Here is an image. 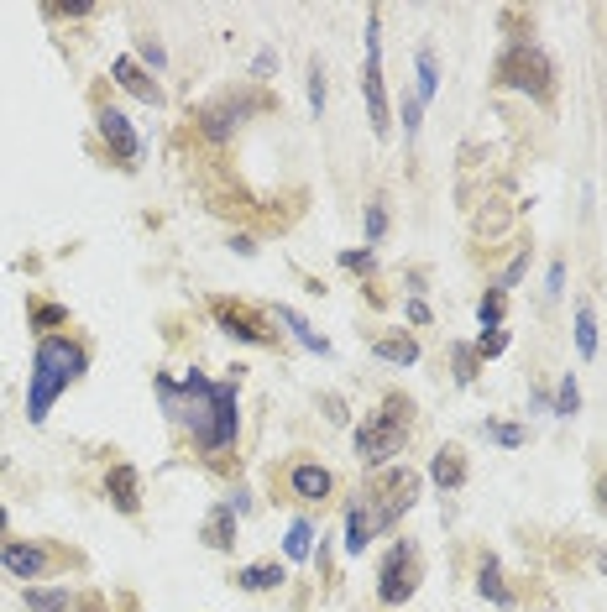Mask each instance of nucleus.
I'll return each instance as SVG.
<instances>
[{
  "label": "nucleus",
  "mask_w": 607,
  "mask_h": 612,
  "mask_svg": "<svg viewBox=\"0 0 607 612\" xmlns=\"http://www.w3.org/2000/svg\"><path fill=\"white\" fill-rule=\"evenodd\" d=\"M477 314H482V330H497V314H502V293H487V298H482V309H477Z\"/></svg>",
  "instance_id": "obj_31"
},
{
  "label": "nucleus",
  "mask_w": 607,
  "mask_h": 612,
  "mask_svg": "<svg viewBox=\"0 0 607 612\" xmlns=\"http://www.w3.org/2000/svg\"><path fill=\"white\" fill-rule=\"evenodd\" d=\"M524 273H529V252H518V257H513V267L502 273V283H497V293H502V288H513V283L524 278Z\"/></svg>",
  "instance_id": "obj_34"
},
{
  "label": "nucleus",
  "mask_w": 607,
  "mask_h": 612,
  "mask_svg": "<svg viewBox=\"0 0 607 612\" xmlns=\"http://www.w3.org/2000/svg\"><path fill=\"white\" fill-rule=\"evenodd\" d=\"M550 58L540 53L534 43H524V48H508V53L497 58V84H508V89H524V95H534V100H545L550 95Z\"/></svg>",
  "instance_id": "obj_4"
},
{
  "label": "nucleus",
  "mask_w": 607,
  "mask_h": 612,
  "mask_svg": "<svg viewBox=\"0 0 607 612\" xmlns=\"http://www.w3.org/2000/svg\"><path fill=\"white\" fill-rule=\"evenodd\" d=\"M555 408H560V419H571L576 408H581V392H576V377H565L560 392H555Z\"/></svg>",
  "instance_id": "obj_26"
},
{
  "label": "nucleus",
  "mask_w": 607,
  "mask_h": 612,
  "mask_svg": "<svg viewBox=\"0 0 607 612\" xmlns=\"http://www.w3.org/2000/svg\"><path fill=\"white\" fill-rule=\"evenodd\" d=\"M367 545H372V518H367V502L356 498L351 507H346V550L362 555Z\"/></svg>",
  "instance_id": "obj_13"
},
{
  "label": "nucleus",
  "mask_w": 607,
  "mask_h": 612,
  "mask_svg": "<svg viewBox=\"0 0 607 612\" xmlns=\"http://www.w3.org/2000/svg\"><path fill=\"white\" fill-rule=\"evenodd\" d=\"M293 492L309 498V502H320V498L335 492V476L325 471V466H293Z\"/></svg>",
  "instance_id": "obj_12"
},
{
  "label": "nucleus",
  "mask_w": 607,
  "mask_h": 612,
  "mask_svg": "<svg viewBox=\"0 0 607 612\" xmlns=\"http://www.w3.org/2000/svg\"><path fill=\"white\" fill-rule=\"evenodd\" d=\"M0 565H5L11 576H43V570H48V555H43L37 545H0Z\"/></svg>",
  "instance_id": "obj_11"
},
{
  "label": "nucleus",
  "mask_w": 607,
  "mask_h": 612,
  "mask_svg": "<svg viewBox=\"0 0 607 612\" xmlns=\"http://www.w3.org/2000/svg\"><path fill=\"white\" fill-rule=\"evenodd\" d=\"M241 115H246V100H225V105H210V111L199 115V126H205L210 136H225Z\"/></svg>",
  "instance_id": "obj_15"
},
{
  "label": "nucleus",
  "mask_w": 607,
  "mask_h": 612,
  "mask_svg": "<svg viewBox=\"0 0 607 612\" xmlns=\"http://www.w3.org/2000/svg\"><path fill=\"white\" fill-rule=\"evenodd\" d=\"M111 74H115V84H121L126 95H136L142 105H163V89L152 84V74H147V68H136L131 58H115V68H111Z\"/></svg>",
  "instance_id": "obj_10"
},
{
  "label": "nucleus",
  "mask_w": 607,
  "mask_h": 612,
  "mask_svg": "<svg viewBox=\"0 0 607 612\" xmlns=\"http://www.w3.org/2000/svg\"><path fill=\"white\" fill-rule=\"evenodd\" d=\"M309 545H315L309 518H293V523H288V534H283V550H288V560H293V565H299V560H309Z\"/></svg>",
  "instance_id": "obj_19"
},
{
  "label": "nucleus",
  "mask_w": 607,
  "mask_h": 612,
  "mask_svg": "<svg viewBox=\"0 0 607 612\" xmlns=\"http://www.w3.org/2000/svg\"><path fill=\"white\" fill-rule=\"evenodd\" d=\"M482 597H487V602H497V608H508V602H513V597H508V586L497 581V560L493 555L482 560Z\"/></svg>",
  "instance_id": "obj_23"
},
{
  "label": "nucleus",
  "mask_w": 607,
  "mask_h": 612,
  "mask_svg": "<svg viewBox=\"0 0 607 612\" xmlns=\"http://www.w3.org/2000/svg\"><path fill=\"white\" fill-rule=\"evenodd\" d=\"M435 84H440V79H435V53H430V48H419V105H430V100H435Z\"/></svg>",
  "instance_id": "obj_24"
},
{
  "label": "nucleus",
  "mask_w": 607,
  "mask_h": 612,
  "mask_svg": "<svg viewBox=\"0 0 607 612\" xmlns=\"http://www.w3.org/2000/svg\"><path fill=\"white\" fill-rule=\"evenodd\" d=\"M597 502H603V513H607V476H597Z\"/></svg>",
  "instance_id": "obj_40"
},
{
  "label": "nucleus",
  "mask_w": 607,
  "mask_h": 612,
  "mask_svg": "<svg viewBox=\"0 0 607 612\" xmlns=\"http://www.w3.org/2000/svg\"><path fill=\"white\" fill-rule=\"evenodd\" d=\"M273 68H277V58H273V53H257V74H262V79H268Z\"/></svg>",
  "instance_id": "obj_37"
},
{
  "label": "nucleus",
  "mask_w": 607,
  "mask_h": 612,
  "mask_svg": "<svg viewBox=\"0 0 607 612\" xmlns=\"http://www.w3.org/2000/svg\"><path fill=\"white\" fill-rule=\"evenodd\" d=\"M576 351L587 361L597 356V314H592V304H576Z\"/></svg>",
  "instance_id": "obj_18"
},
{
  "label": "nucleus",
  "mask_w": 607,
  "mask_h": 612,
  "mask_svg": "<svg viewBox=\"0 0 607 612\" xmlns=\"http://www.w3.org/2000/svg\"><path fill=\"white\" fill-rule=\"evenodd\" d=\"M409 403H403V392H387V403H383V414L356 435V455L367 461V466H383L393 450L403 445V435H409V414H403Z\"/></svg>",
  "instance_id": "obj_3"
},
{
  "label": "nucleus",
  "mask_w": 607,
  "mask_h": 612,
  "mask_svg": "<svg viewBox=\"0 0 607 612\" xmlns=\"http://www.w3.org/2000/svg\"><path fill=\"white\" fill-rule=\"evenodd\" d=\"M430 482H435V487H445V492L466 482V461H461V450H455V445H445L440 455H435V466H430Z\"/></svg>",
  "instance_id": "obj_14"
},
{
  "label": "nucleus",
  "mask_w": 607,
  "mask_h": 612,
  "mask_svg": "<svg viewBox=\"0 0 607 612\" xmlns=\"http://www.w3.org/2000/svg\"><path fill=\"white\" fill-rule=\"evenodd\" d=\"M377 356L393 361V367H414V361H419V345H414V340H377Z\"/></svg>",
  "instance_id": "obj_22"
},
{
  "label": "nucleus",
  "mask_w": 607,
  "mask_h": 612,
  "mask_svg": "<svg viewBox=\"0 0 607 612\" xmlns=\"http://www.w3.org/2000/svg\"><path fill=\"white\" fill-rule=\"evenodd\" d=\"M158 398H163L167 419L178 430H189V440L205 450H230L241 435V414H236V383H210L199 372H183V377H167L158 372Z\"/></svg>",
  "instance_id": "obj_1"
},
{
  "label": "nucleus",
  "mask_w": 607,
  "mask_h": 612,
  "mask_svg": "<svg viewBox=\"0 0 607 612\" xmlns=\"http://www.w3.org/2000/svg\"><path fill=\"white\" fill-rule=\"evenodd\" d=\"M277 320H283V325H288V330L299 335V340H304V345H309V351H315V356H325V351H331V345H325V340H320V335L309 330V320H304V314H293V309H277Z\"/></svg>",
  "instance_id": "obj_21"
},
{
  "label": "nucleus",
  "mask_w": 607,
  "mask_h": 612,
  "mask_svg": "<svg viewBox=\"0 0 607 612\" xmlns=\"http://www.w3.org/2000/svg\"><path fill=\"white\" fill-rule=\"evenodd\" d=\"M142 58H147V63H152V68H163V48H158V43H142Z\"/></svg>",
  "instance_id": "obj_36"
},
{
  "label": "nucleus",
  "mask_w": 607,
  "mask_h": 612,
  "mask_svg": "<svg viewBox=\"0 0 607 612\" xmlns=\"http://www.w3.org/2000/svg\"><path fill=\"white\" fill-rule=\"evenodd\" d=\"M32 612H68V592H27Z\"/></svg>",
  "instance_id": "obj_25"
},
{
  "label": "nucleus",
  "mask_w": 607,
  "mask_h": 612,
  "mask_svg": "<svg viewBox=\"0 0 607 612\" xmlns=\"http://www.w3.org/2000/svg\"><path fill=\"white\" fill-rule=\"evenodd\" d=\"M89 372V351L79 340H63V335H43L37 340V356H32V388H27V419L43 424L48 408L58 403V392L74 388L79 377Z\"/></svg>",
  "instance_id": "obj_2"
},
{
  "label": "nucleus",
  "mask_w": 607,
  "mask_h": 612,
  "mask_svg": "<svg viewBox=\"0 0 607 612\" xmlns=\"http://www.w3.org/2000/svg\"><path fill=\"white\" fill-rule=\"evenodd\" d=\"M502 351H508V330H502V325L477 340V356H502Z\"/></svg>",
  "instance_id": "obj_30"
},
{
  "label": "nucleus",
  "mask_w": 607,
  "mask_h": 612,
  "mask_svg": "<svg viewBox=\"0 0 607 612\" xmlns=\"http://www.w3.org/2000/svg\"><path fill=\"white\" fill-rule=\"evenodd\" d=\"M205 539L215 550H230L236 545V513L230 507H210V523H205Z\"/></svg>",
  "instance_id": "obj_16"
},
{
  "label": "nucleus",
  "mask_w": 607,
  "mask_h": 612,
  "mask_svg": "<svg viewBox=\"0 0 607 612\" xmlns=\"http://www.w3.org/2000/svg\"><path fill=\"white\" fill-rule=\"evenodd\" d=\"M79 612H105V602H100V597H84V602H79Z\"/></svg>",
  "instance_id": "obj_39"
},
{
  "label": "nucleus",
  "mask_w": 607,
  "mask_h": 612,
  "mask_svg": "<svg viewBox=\"0 0 607 612\" xmlns=\"http://www.w3.org/2000/svg\"><path fill=\"white\" fill-rule=\"evenodd\" d=\"M100 131H105V142H111V152L121 163H136V152H142V142H136V126L126 120L121 111H100Z\"/></svg>",
  "instance_id": "obj_9"
},
{
  "label": "nucleus",
  "mask_w": 607,
  "mask_h": 612,
  "mask_svg": "<svg viewBox=\"0 0 607 612\" xmlns=\"http://www.w3.org/2000/svg\"><path fill=\"white\" fill-rule=\"evenodd\" d=\"M236 581H241L246 592H273L277 581H283V565H246Z\"/></svg>",
  "instance_id": "obj_20"
},
{
  "label": "nucleus",
  "mask_w": 607,
  "mask_h": 612,
  "mask_svg": "<svg viewBox=\"0 0 607 612\" xmlns=\"http://www.w3.org/2000/svg\"><path fill=\"white\" fill-rule=\"evenodd\" d=\"M597 565H603V576H607V550H597Z\"/></svg>",
  "instance_id": "obj_41"
},
{
  "label": "nucleus",
  "mask_w": 607,
  "mask_h": 612,
  "mask_svg": "<svg viewBox=\"0 0 607 612\" xmlns=\"http://www.w3.org/2000/svg\"><path fill=\"white\" fill-rule=\"evenodd\" d=\"M210 314H215V320L225 325V335H236V340H273V330L262 325V314L246 309V304H236V298H215Z\"/></svg>",
  "instance_id": "obj_7"
},
{
  "label": "nucleus",
  "mask_w": 607,
  "mask_h": 612,
  "mask_svg": "<svg viewBox=\"0 0 607 612\" xmlns=\"http://www.w3.org/2000/svg\"><path fill=\"white\" fill-rule=\"evenodd\" d=\"M372 498L377 502H367V518H372L377 529H387L398 513H409V502L419 498V476H414V471H387V476H377Z\"/></svg>",
  "instance_id": "obj_6"
},
{
  "label": "nucleus",
  "mask_w": 607,
  "mask_h": 612,
  "mask_svg": "<svg viewBox=\"0 0 607 612\" xmlns=\"http://www.w3.org/2000/svg\"><path fill=\"white\" fill-rule=\"evenodd\" d=\"M409 320H414V325H430V304H424V298H414V304H409Z\"/></svg>",
  "instance_id": "obj_35"
},
{
  "label": "nucleus",
  "mask_w": 607,
  "mask_h": 612,
  "mask_svg": "<svg viewBox=\"0 0 607 612\" xmlns=\"http://www.w3.org/2000/svg\"><path fill=\"white\" fill-rule=\"evenodd\" d=\"M309 111H325V68L320 63H309Z\"/></svg>",
  "instance_id": "obj_28"
},
{
  "label": "nucleus",
  "mask_w": 607,
  "mask_h": 612,
  "mask_svg": "<svg viewBox=\"0 0 607 612\" xmlns=\"http://www.w3.org/2000/svg\"><path fill=\"white\" fill-rule=\"evenodd\" d=\"M367 236H372V252H377V241L387 236V210H383V205H372V210H367Z\"/></svg>",
  "instance_id": "obj_32"
},
{
  "label": "nucleus",
  "mask_w": 607,
  "mask_h": 612,
  "mask_svg": "<svg viewBox=\"0 0 607 612\" xmlns=\"http://www.w3.org/2000/svg\"><path fill=\"white\" fill-rule=\"evenodd\" d=\"M477 361H482L477 351H455V383H471V377H477Z\"/></svg>",
  "instance_id": "obj_33"
},
{
  "label": "nucleus",
  "mask_w": 607,
  "mask_h": 612,
  "mask_svg": "<svg viewBox=\"0 0 607 612\" xmlns=\"http://www.w3.org/2000/svg\"><path fill=\"white\" fill-rule=\"evenodd\" d=\"M0 529H5V507H0Z\"/></svg>",
  "instance_id": "obj_42"
},
{
  "label": "nucleus",
  "mask_w": 607,
  "mask_h": 612,
  "mask_svg": "<svg viewBox=\"0 0 607 612\" xmlns=\"http://www.w3.org/2000/svg\"><path fill=\"white\" fill-rule=\"evenodd\" d=\"M487 440H497V445H524L529 430H524V424H487Z\"/></svg>",
  "instance_id": "obj_27"
},
{
  "label": "nucleus",
  "mask_w": 607,
  "mask_h": 612,
  "mask_svg": "<svg viewBox=\"0 0 607 612\" xmlns=\"http://www.w3.org/2000/svg\"><path fill=\"white\" fill-rule=\"evenodd\" d=\"M560 283H565V267H560V262H550V293H560Z\"/></svg>",
  "instance_id": "obj_38"
},
{
  "label": "nucleus",
  "mask_w": 607,
  "mask_h": 612,
  "mask_svg": "<svg viewBox=\"0 0 607 612\" xmlns=\"http://www.w3.org/2000/svg\"><path fill=\"white\" fill-rule=\"evenodd\" d=\"M105 487H111V502H115V507H126V513H136V471H126V466H115L111 476H105Z\"/></svg>",
  "instance_id": "obj_17"
},
{
  "label": "nucleus",
  "mask_w": 607,
  "mask_h": 612,
  "mask_svg": "<svg viewBox=\"0 0 607 612\" xmlns=\"http://www.w3.org/2000/svg\"><path fill=\"white\" fill-rule=\"evenodd\" d=\"M419 576H424V560L414 550V539H398L383 560V576H377V597L387 608H403L414 592H419Z\"/></svg>",
  "instance_id": "obj_5"
},
{
  "label": "nucleus",
  "mask_w": 607,
  "mask_h": 612,
  "mask_svg": "<svg viewBox=\"0 0 607 612\" xmlns=\"http://www.w3.org/2000/svg\"><path fill=\"white\" fill-rule=\"evenodd\" d=\"M340 267H346V273H372V267H377V252H372V246H367V252H346Z\"/></svg>",
  "instance_id": "obj_29"
},
{
  "label": "nucleus",
  "mask_w": 607,
  "mask_h": 612,
  "mask_svg": "<svg viewBox=\"0 0 607 612\" xmlns=\"http://www.w3.org/2000/svg\"><path fill=\"white\" fill-rule=\"evenodd\" d=\"M362 95H367L372 131L387 136V131H393V111H387V89H383V58H367V68H362Z\"/></svg>",
  "instance_id": "obj_8"
}]
</instances>
